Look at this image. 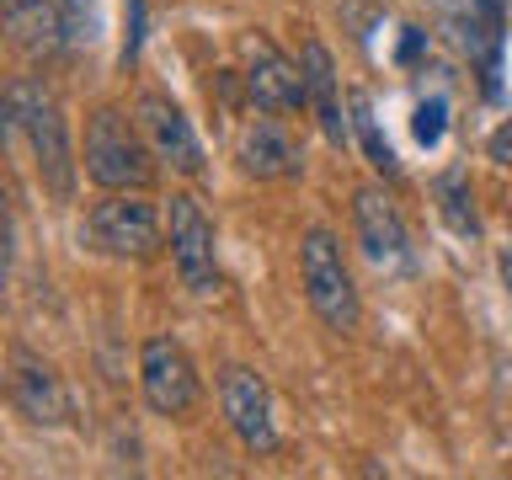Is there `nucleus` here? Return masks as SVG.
I'll return each mask as SVG.
<instances>
[{
  "mask_svg": "<svg viewBox=\"0 0 512 480\" xmlns=\"http://www.w3.org/2000/svg\"><path fill=\"white\" fill-rule=\"evenodd\" d=\"M486 155L496 160V166H507V171H512V118L491 128V139H486Z\"/></svg>",
  "mask_w": 512,
  "mask_h": 480,
  "instance_id": "a211bd4d",
  "label": "nucleus"
},
{
  "mask_svg": "<svg viewBox=\"0 0 512 480\" xmlns=\"http://www.w3.org/2000/svg\"><path fill=\"white\" fill-rule=\"evenodd\" d=\"M502 283H507V294H512V235H507V246H502Z\"/></svg>",
  "mask_w": 512,
  "mask_h": 480,
  "instance_id": "6ab92c4d",
  "label": "nucleus"
},
{
  "mask_svg": "<svg viewBox=\"0 0 512 480\" xmlns=\"http://www.w3.org/2000/svg\"><path fill=\"white\" fill-rule=\"evenodd\" d=\"M86 176L107 192H139L155 176V150L144 139V128H134L118 107L91 112L86 123Z\"/></svg>",
  "mask_w": 512,
  "mask_h": 480,
  "instance_id": "f03ea898",
  "label": "nucleus"
},
{
  "mask_svg": "<svg viewBox=\"0 0 512 480\" xmlns=\"http://www.w3.org/2000/svg\"><path fill=\"white\" fill-rule=\"evenodd\" d=\"M6 123L32 144V160H38V176L54 198H70L75 192V160H70V134H64V112L48 96L38 80H16L6 91Z\"/></svg>",
  "mask_w": 512,
  "mask_h": 480,
  "instance_id": "f257e3e1",
  "label": "nucleus"
},
{
  "mask_svg": "<svg viewBox=\"0 0 512 480\" xmlns=\"http://www.w3.org/2000/svg\"><path fill=\"white\" fill-rule=\"evenodd\" d=\"M352 123H358V139H363V150H368V160H374V171H384V176H395L400 166H395L390 144H384V134H379V118H374V107H368V96H352Z\"/></svg>",
  "mask_w": 512,
  "mask_h": 480,
  "instance_id": "dca6fc26",
  "label": "nucleus"
},
{
  "mask_svg": "<svg viewBox=\"0 0 512 480\" xmlns=\"http://www.w3.org/2000/svg\"><path fill=\"white\" fill-rule=\"evenodd\" d=\"M139 390L150 400L155 416H187L198 406V368H192L187 347L176 336H150L139 352Z\"/></svg>",
  "mask_w": 512,
  "mask_h": 480,
  "instance_id": "39448f33",
  "label": "nucleus"
},
{
  "mask_svg": "<svg viewBox=\"0 0 512 480\" xmlns=\"http://www.w3.org/2000/svg\"><path fill=\"white\" fill-rule=\"evenodd\" d=\"M299 278H304V299L310 310L326 320L331 331H358L363 320V299L352 288V272L342 262V246H336L331 230H304V246H299Z\"/></svg>",
  "mask_w": 512,
  "mask_h": 480,
  "instance_id": "7ed1b4c3",
  "label": "nucleus"
},
{
  "mask_svg": "<svg viewBox=\"0 0 512 480\" xmlns=\"http://www.w3.org/2000/svg\"><path fill=\"white\" fill-rule=\"evenodd\" d=\"M139 128H144V139H150L155 160H166L171 171H182V176L203 171V144H198L192 123L182 118V107H176L171 96H160V91L139 96Z\"/></svg>",
  "mask_w": 512,
  "mask_h": 480,
  "instance_id": "9d476101",
  "label": "nucleus"
},
{
  "mask_svg": "<svg viewBox=\"0 0 512 480\" xmlns=\"http://www.w3.org/2000/svg\"><path fill=\"white\" fill-rule=\"evenodd\" d=\"M240 166H246L251 176H262V182H278V176H294L299 171V150L294 139L283 134L272 118H256L240 128Z\"/></svg>",
  "mask_w": 512,
  "mask_h": 480,
  "instance_id": "f8f14e48",
  "label": "nucleus"
},
{
  "mask_svg": "<svg viewBox=\"0 0 512 480\" xmlns=\"http://www.w3.org/2000/svg\"><path fill=\"white\" fill-rule=\"evenodd\" d=\"M219 406H224V422L251 454H272L278 448V422H272V395H267V379L246 363H230L219 374Z\"/></svg>",
  "mask_w": 512,
  "mask_h": 480,
  "instance_id": "423d86ee",
  "label": "nucleus"
},
{
  "mask_svg": "<svg viewBox=\"0 0 512 480\" xmlns=\"http://www.w3.org/2000/svg\"><path fill=\"white\" fill-rule=\"evenodd\" d=\"M171 262L182 272L192 294H214L219 288V251H214V219L203 214L198 198L176 192L171 198Z\"/></svg>",
  "mask_w": 512,
  "mask_h": 480,
  "instance_id": "0eeeda50",
  "label": "nucleus"
},
{
  "mask_svg": "<svg viewBox=\"0 0 512 480\" xmlns=\"http://www.w3.org/2000/svg\"><path fill=\"white\" fill-rule=\"evenodd\" d=\"M304 91H310V107H315L320 128H326V139L347 144V118H342V102H336V70L320 43H304Z\"/></svg>",
  "mask_w": 512,
  "mask_h": 480,
  "instance_id": "ddd939ff",
  "label": "nucleus"
},
{
  "mask_svg": "<svg viewBox=\"0 0 512 480\" xmlns=\"http://www.w3.org/2000/svg\"><path fill=\"white\" fill-rule=\"evenodd\" d=\"M352 219H358V240H363V256L374 262L379 272H406L416 256H411V230L400 219V208L384 198L379 187H363L352 198Z\"/></svg>",
  "mask_w": 512,
  "mask_h": 480,
  "instance_id": "1a4fd4ad",
  "label": "nucleus"
},
{
  "mask_svg": "<svg viewBox=\"0 0 512 480\" xmlns=\"http://www.w3.org/2000/svg\"><path fill=\"white\" fill-rule=\"evenodd\" d=\"M246 91L262 112H294V107L310 102V91H304V64L283 59L267 38L246 43Z\"/></svg>",
  "mask_w": 512,
  "mask_h": 480,
  "instance_id": "9b49d317",
  "label": "nucleus"
},
{
  "mask_svg": "<svg viewBox=\"0 0 512 480\" xmlns=\"http://www.w3.org/2000/svg\"><path fill=\"white\" fill-rule=\"evenodd\" d=\"M6 390H11V406L22 422L32 427H64L70 422V390H64V379L54 374V363H43L38 352H27V347H11V379H6Z\"/></svg>",
  "mask_w": 512,
  "mask_h": 480,
  "instance_id": "6e6552de",
  "label": "nucleus"
},
{
  "mask_svg": "<svg viewBox=\"0 0 512 480\" xmlns=\"http://www.w3.org/2000/svg\"><path fill=\"white\" fill-rule=\"evenodd\" d=\"M86 235L102 256H118V262H144V256L160 251V214L150 198L139 192H112L86 214Z\"/></svg>",
  "mask_w": 512,
  "mask_h": 480,
  "instance_id": "20e7f679",
  "label": "nucleus"
},
{
  "mask_svg": "<svg viewBox=\"0 0 512 480\" xmlns=\"http://www.w3.org/2000/svg\"><path fill=\"white\" fill-rule=\"evenodd\" d=\"M448 128V102L443 96H427V102H416V118H411V134L422 144H438Z\"/></svg>",
  "mask_w": 512,
  "mask_h": 480,
  "instance_id": "f3484780",
  "label": "nucleus"
},
{
  "mask_svg": "<svg viewBox=\"0 0 512 480\" xmlns=\"http://www.w3.org/2000/svg\"><path fill=\"white\" fill-rule=\"evenodd\" d=\"M432 198H438V219L448 224L454 235H480V214H475V187H470V171L464 166H448L438 171L432 182Z\"/></svg>",
  "mask_w": 512,
  "mask_h": 480,
  "instance_id": "4468645a",
  "label": "nucleus"
},
{
  "mask_svg": "<svg viewBox=\"0 0 512 480\" xmlns=\"http://www.w3.org/2000/svg\"><path fill=\"white\" fill-rule=\"evenodd\" d=\"M11 32L22 38L27 48H54L64 32V16L48 6V0H11Z\"/></svg>",
  "mask_w": 512,
  "mask_h": 480,
  "instance_id": "2eb2a0df",
  "label": "nucleus"
}]
</instances>
